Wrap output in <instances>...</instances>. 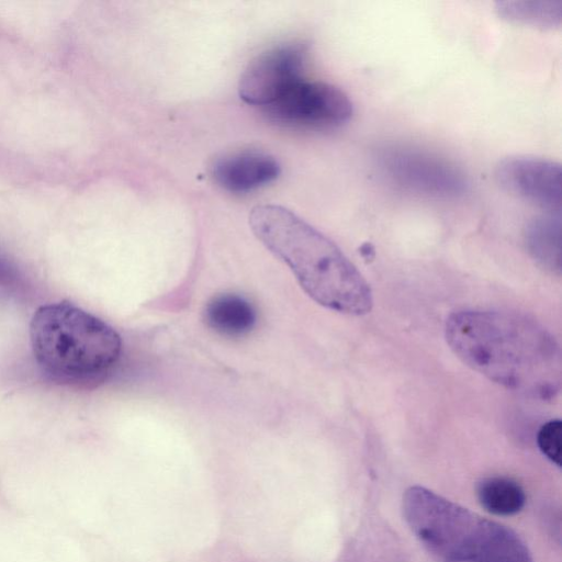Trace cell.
<instances>
[{
  "mask_svg": "<svg viewBox=\"0 0 562 562\" xmlns=\"http://www.w3.org/2000/svg\"><path fill=\"white\" fill-rule=\"evenodd\" d=\"M496 180L510 194L543 207L561 211V166L530 156L507 157L496 167Z\"/></svg>",
  "mask_w": 562,
  "mask_h": 562,
  "instance_id": "cell-7",
  "label": "cell"
},
{
  "mask_svg": "<svg viewBox=\"0 0 562 562\" xmlns=\"http://www.w3.org/2000/svg\"><path fill=\"white\" fill-rule=\"evenodd\" d=\"M265 109L274 120L311 126L340 125L353 112L352 102L344 90L305 78Z\"/></svg>",
  "mask_w": 562,
  "mask_h": 562,
  "instance_id": "cell-6",
  "label": "cell"
},
{
  "mask_svg": "<svg viewBox=\"0 0 562 562\" xmlns=\"http://www.w3.org/2000/svg\"><path fill=\"white\" fill-rule=\"evenodd\" d=\"M560 213H550L535 218L527 231L532 251L541 256L554 257L560 251Z\"/></svg>",
  "mask_w": 562,
  "mask_h": 562,
  "instance_id": "cell-13",
  "label": "cell"
},
{
  "mask_svg": "<svg viewBox=\"0 0 562 562\" xmlns=\"http://www.w3.org/2000/svg\"><path fill=\"white\" fill-rule=\"evenodd\" d=\"M476 495L482 507L497 516L515 515L526 503L522 487L517 482L501 476L482 480L477 484Z\"/></svg>",
  "mask_w": 562,
  "mask_h": 562,
  "instance_id": "cell-11",
  "label": "cell"
},
{
  "mask_svg": "<svg viewBox=\"0 0 562 562\" xmlns=\"http://www.w3.org/2000/svg\"><path fill=\"white\" fill-rule=\"evenodd\" d=\"M382 166L400 186L431 195H458L467 182L454 167L447 162L409 150H391L383 155Z\"/></svg>",
  "mask_w": 562,
  "mask_h": 562,
  "instance_id": "cell-8",
  "label": "cell"
},
{
  "mask_svg": "<svg viewBox=\"0 0 562 562\" xmlns=\"http://www.w3.org/2000/svg\"><path fill=\"white\" fill-rule=\"evenodd\" d=\"M499 15L508 21L537 27H554L561 23V2L506 1L497 5Z\"/></svg>",
  "mask_w": 562,
  "mask_h": 562,
  "instance_id": "cell-12",
  "label": "cell"
},
{
  "mask_svg": "<svg viewBox=\"0 0 562 562\" xmlns=\"http://www.w3.org/2000/svg\"><path fill=\"white\" fill-rule=\"evenodd\" d=\"M306 57L304 42L281 44L258 55L240 77L239 97L249 104L269 106L304 79Z\"/></svg>",
  "mask_w": 562,
  "mask_h": 562,
  "instance_id": "cell-5",
  "label": "cell"
},
{
  "mask_svg": "<svg viewBox=\"0 0 562 562\" xmlns=\"http://www.w3.org/2000/svg\"><path fill=\"white\" fill-rule=\"evenodd\" d=\"M249 224L316 303L349 315L371 311L368 282L338 246L308 223L282 206L263 204L251 210Z\"/></svg>",
  "mask_w": 562,
  "mask_h": 562,
  "instance_id": "cell-2",
  "label": "cell"
},
{
  "mask_svg": "<svg viewBox=\"0 0 562 562\" xmlns=\"http://www.w3.org/2000/svg\"><path fill=\"white\" fill-rule=\"evenodd\" d=\"M203 317L211 329L227 337L247 335L257 322L254 305L245 297L234 293H224L212 297L205 305Z\"/></svg>",
  "mask_w": 562,
  "mask_h": 562,
  "instance_id": "cell-10",
  "label": "cell"
},
{
  "mask_svg": "<svg viewBox=\"0 0 562 562\" xmlns=\"http://www.w3.org/2000/svg\"><path fill=\"white\" fill-rule=\"evenodd\" d=\"M281 172L279 162L269 154L241 150L217 158L211 173L215 182L231 192H248L274 181Z\"/></svg>",
  "mask_w": 562,
  "mask_h": 562,
  "instance_id": "cell-9",
  "label": "cell"
},
{
  "mask_svg": "<svg viewBox=\"0 0 562 562\" xmlns=\"http://www.w3.org/2000/svg\"><path fill=\"white\" fill-rule=\"evenodd\" d=\"M30 338L41 371L71 387L90 389L104 382L122 353L115 329L68 302L41 306L32 318Z\"/></svg>",
  "mask_w": 562,
  "mask_h": 562,
  "instance_id": "cell-3",
  "label": "cell"
},
{
  "mask_svg": "<svg viewBox=\"0 0 562 562\" xmlns=\"http://www.w3.org/2000/svg\"><path fill=\"white\" fill-rule=\"evenodd\" d=\"M436 557L442 562H532L515 531L473 512L449 532Z\"/></svg>",
  "mask_w": 562,
  "mask_h": 562,
  "instance_id": "cell-4",
  "label": "cell"
},
{
  "mask_svg": "<svg viewBox=\"0 0 562 562\" xmlns=\"http://www.w3.org/2000/svg\"><path fill=\"white\" fill-rule=\"evenodd\" d=\"M445 336L464 364L494 383L540 400L560 390V346L544 326L526 315L458 311L447 318Z\"/></svg>",
  "mask_w": 562,
  "mask_h": 562,
  "instance_id": "cell-1",
  "label": "cell"
},
{
  "mask_svg": "<svg viewBox=\"0 0 562 562\" xmlns=\"http://www.w3.org/2000/svg\"><path fill=\"white\" fill-rule=\"evenodd\" d=\"M561 422L552 419L543 424L537 435L540 451L558 467L561 465Z\"/></svg>",
  "mask_w": 562,
  "mask_h": 562,
  "instance_id": "cell-14",
  "label": "cell"
}]
</instances>
